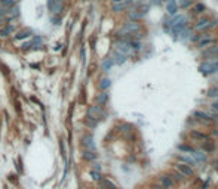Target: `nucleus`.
I'll use <instances>...</instances> for the list:
<instances>
[{
    "mask_svg": "<svg viewBox=\"0 0 218 189\" xmlns=\"http://www.w3.org/2000/svg\"><path fill=\"white\" fill-rule=\"evenodd\" d=\"M83 158H85V160H88V161H92V160H95V158H96L95 151L85 149V151H83Z\"/></svg>",
    "mask_w": 218,
    "mask_h": 189,
    "instance_id": "nucleus-26",
    "label": "nucleus"
},
{
    "mask_svg": "<svg viewBox=\"0 0 218 189\" xmlns=\"http://www.w3.org/2000/svg\"><path fill=\"white\" fill-rule=\"evenodd\" d=\"M101 188L102 189H117V186L108 179H101Z\"/></svg>",
    "mask_w": 218,
    "mask_h": 189,
    "instance_id": "nucleus-22",
    "label": "nucleus"
},
{
    "mask_svg": "<svg viewBox=\"0 0 218 189\" xmlns=\"http://www.w3.org/2000/svg\"><path fill=\"white\" fill-rule=\"evenodd\" d=\"M91 176H92V179H95V180H101V174H100V172H96V170H92V172H91Z\"/></svg>",
    "mask_w": 218,
    "mask_h": 189,
    "instance_id": "nucleus-33",
    "label": "nucleus"
},
{
    "mask_svg": "<svg viewBox=\"0 0 218 189\" xmlns=\"http://www.w3.org/2000/svg\"><path fill=\"white\" fill-rule=\"evenodd\" d=\"M132 2H135V3H138V5H140V3H143V2H145V0H132Z\"/></svg>",
    "mask_w": 218,
    "mask_h": 189,
    "instance_id": "nucleus-37",
    "label": "nucleus"
},
{
    "mask_svg": "<svg viewBox=\"0 0 218 189\" xmlns=\"http://www.w3.org/2000/svg\"><path fill=\"white\" fill-rule=\"evenodd\" d=\"M205 11H206V6L203 5V3H200V2L195 3V6H193V13H195V15H200V13H203Z\"/></svg>",
    "mask_w": 218,
    "mask_h": 189,
    "instance_id": "nucleus-20",
    "label": "nucleus"
},
{
    "mask_svg": "<svg viewBox=\"0 0 218 189\" xmlns=\"http://www.w3.org/2000/svg\"><path fill=\"white\" fill-rule=\"evenodd\" d=\"M211 56H218V46L214 45V46H209L206 49L202 50V58H211Z\"/></svg>",
    "mask_w": 218,
    "mask_h": 189,
    "instance_id": "nucleus-10",
    "label": "nucleus"
},
{
    "mask_svg": "<svg viewBox=\"0 0 218 189\" xmlns=\"http://www.w3.org/2000/svg\"><path fill=\"white\" fill-rule=\"evenodd\" d=\"M116 50L117 52H120V53H123L125 56H129V55H132V47H131V43H129V40L126 39H123V40H117L116 41Z\"/></svg>",
    "mask_w": 218,
    "mask_h": 189,
    "instance_id": "nucleus-4",
    "label": "nucleus"
},
{
    "mask_svg": "<svg viewBox=\"0 0 218 189\" xmlns=\"http://www.w3.org/2000/svg\"><path fill=\"white\" fill-rule=\"evenodd\" d=\"M101 189H102V188H101Z\"/></svg>",
    "mask_w": 218,
    "mask_h": 189,
    "instance_id": "nucleus-40",
    "label": "nucleus"
},
{
    "mask_svg": "<svg viewBox=\"0 0 218 189\" xmlns=\"http://www.w3.org/2000/svg\"><path fill=\"white\" fill-rule=\"evenodd\" d=\"M33 45H34V41H27V43H24V45H23L21 49H23V50H28L30 47H33Z\"/></svg>",
    "mask_w": 218,
    "mask_h": 189,
    "instance_id": "nucleus-34",
    "label": "nucleus"
},
{
    "mask_svg": "<svg viewBox=\"0 0 218 189\" xmlns=\"http://www.w3.org/2000/svg\"><path fill=\"white\" fill-rule=\"evenodd\" d=\"M175 170H178L184 177H191L193 174H195V170H193V167L189 166V164H184V162H177V166H175Z\"/></svg>",
    "mask_w": 218,
    "mask_h": 189,
    "instance_id": "nucleus-6",
    "label": "nucleus"
},
{
    "mask_svg": "<svg viewBox=\"0 0 218 189\" xmlns=\"http://www.w3.org/2000/svg\"><path fill=\"white\" fill-rule=\"evenodd\" d=\"M13 28H15L13 25H8V27L0 28V37H2V39H6V37H8V36L13 31Z\"/></svg>",
    "mask_w": 218,
    "mask_h": 189,
    "instance_id": "nucleus-23",
    "label": "nucleus"
},
{
    "mask_svg": "<svg viewBox=\"0 0 218 189\" xmlns=\"http://www.w3.org/2000/svg\"><path fill=\"white\" fill-rule=\"evenodd\" d=\"M143 30V25L140 22H135V21H128V22H125L120 28V31H119V36H134L137 34L138 31Z\"/></svg>",
    "mask_w": 218,
    "mask_h": 189,
    "instance_id": "nucleus-1",
    "label": "nucleus"
},
{
    "mask_svg": "<svg viewBox=\"0 0 218 189\" xmlns=\"http://www.w3.org/2000/svg\"><path fill=\"white\" fill-rule=\"evenodd\" d=\"M208 98H217L218 99V84H214L212 87L208 90Z\"/></svg>",
    "mask_w": 218,
    "mask_h": 189,
    "instance_id": "nucleus-28",
    "label": "nucleus"
},
{
    "mask_svg": "<svg viewBox=\"0 0 218 189\" xmlns=\"http://www.w3.org/2000/svg\"><path fill=\"white\" fill-rule=\"evenodd\" d=\"M131 3H132V0H123L120 3H113L112 9H113V12H122V11H125Z\"/></svg>",
    "mask_w": 218,
    "mask_h": 189,
    "instance_id": "nucleus-13",
    "label": "nucleus"
},
{
    "mask_svg": "<svg viewBox=\"0 0 218 189\" xmlns=\"http://www.w3.org/2000/svg\"><path fill=\"white\" fill-rule=\"evenodd\" d=\"M143 17H144V13H141L138 9H137V11H129L128 12V18L131 19V21H135V22H138V19H141Z\"/></svg>",
    "mask_w": 218,
    "mask_h": 189,
    "instance_id": "nucleus-19",
    "label": "nucleus"
},
{
    "mask_svg": "<svg viewBox=\"0 0 218 189\" xmlns=\"http://www.w3.org/2000/svg\"><path fill=\"white\" fill-rule=\"evenodd\" d=\"M107 102H108V93L107 92H102L96 96V104L98 105H106Z\"/></svg>",
    "mask_w": 218,
    "mask_h": 189,
    "instance_id": "nucleus-21",
    "label": "nucleus"
},
{
    "mask_svg": "<svg viewBox=\"0 0 218 189\" xmlns=\"http://www.w3.org/2000/svg\"><path fill=\"white\" fill-rule=\"evenodd\" d=\"M217 43V37L214 34H209V33H202L199 34V41H197V47L199 49H206L209 46H214Z\"/></svg>",
    "mask_w": 218,
    "mask_h": 189,
    "instance_id": "nucleus-3",
    "label": "nucleus"
},
{
    "mask_svg": "<svg viewBox=\"0 0 218 189\" xmlns=\"http://www.w3.org/2000/svg\"><path fill=\"white\" fill-rule=\"evenodd\" d=\"M102 117H104V111L101 109V106H89V109H88V120L96 123Z\"/></svg>",
    "mask_w": 218,
    "mask_h": 189,
    "instance_id": "nucleus-5",
    "label": "nucleus"
},
{
    "mask_svg": "<svg viewBox=\"0 0 218 189\" xmlns=\"http://www.w3.org/2000/svg\"><path fill=\"white\" fill-rule=\"evenodd\" d=\"M187 27H189L187 21H183L181 24H178V25L172 27V28H171V34H172V37H175V39H177V36H178V34H181V31H183V30H185Z\"/></svg>",
    "mask_w": 218,
    "mask_h": 189,
    "instance_id": "nucleus-15",
    "label": "nucleus"
},
{
    "mask_svg": "<svg viewBox=\"0 0 218 189\" xmlns=\"http://www.w3.org/2000/svg\"><path fill=\"white\" fill-rule=\"evenodd\" d=\"M166 11L171 17L174 15H177V12H178V3H177V0H168V3H166Z\"/></svg>",
    "mask_w": 218,
    "mask_h": 189,
    "instance_id": "nucleus-14",
    "label": "nucleus"
},
{
    "mask_svg": "<svg viewBox=\"0 0 218 189\" xmlns=\"http://www.w3.org/2000/svg\"><path fill=\"white\" fill-rule=\"evenodd\" d=\"M151 3H153V5H160V3H162V0H153Z\"/></svg>",
    "mask_w": 218,
    "mask_h": 189,
    "instance_id": "nucleus-36",
    "label": "nucleus"
},
{
    "mask_svg": "<svg viewBox=\"0 0 218 189\" xmlns=\"http://www.w3.org/2000/svg\"><path fill=\"white\" fill-rule=\"evenodd\" d=\"M113 3H120V2H123V0H112Z\"/></svg>",
    "mask_w": 218,
    "mask_h": 189,
    "instance_id": "nucleus-38",
    "label": "nucleus"
},
{
    "mask_svg": "<svg viewBox=\"0 0 218 189\" xmlns=\"http://www.w3.org/2000/svg\"><path fill=\"white\" fill-rule=\"evenodd\" d=\"M179 160L181 161L179 162H184V164H189V166H195L196 162H195V160H193V157H189V155H179Z\"/></svg>",
    "mask_w": 218,
    "mask_h": 189,
    "instance_id": "nucleus-27",
    "label": "nucleus"
},
{
    "mask_svg": "<svg viewBox=\"0 0 218 189\" xmlns=\"http://www.w3.org/2000/svg\"><path fill=\"white\" fill-rule=\"evenodd\" d=\"M211 109H214V111L218 112V99H215L212 102V105H211Z\"/></svg>",
    "mask_w": 218,
    "mask_h": 189,
    "instance_id": "nucleus-35",
    "label": "nucleus"
},
{
    "mask_svg": "<svg viewBox=\"0 0 218 189\" xmlns=\"http://www.w3.org/2000/svg\"><path fill=\"white\" fill-rule=\"evenodd\" d=\"M214 133H215V134H218V130H215V132H214Z\"/></svg>",
    "mask_w": 218,
    "mask_h": 189,
    "instance_id": "nucleus-39",
    "label": "nucleus"
},
{
    "mask_svg": "<svg viewBox=\"0 0 218 189\" xmlns=\"http://www.w3.org/2000/svg\"><path fill=\"white\" fill-rule=\"evenodd\" d=\"M203 149L208 151V152H214L215 151V145L211 140H206V142H203Z\"/></svg>",
    "mask_w": 218,
    "mask_h": 189,
    "instance_id": "nucleus-31",
    "label": "nucleus"
},
{
    "mask_svg": "<svg viewBox=\"0 0 218 189\" xmlns=\"http://www.w3.org/2000/svg\"><path fill=\"white\" fill-rule=\"evenodd\" d=\"M190 136L193 138V139H197V142H206V140H209V136L205 133H202V132H199V130H191L190 132Z\"/></svg>",
    "mask_w": 218,
    "mask_h": 189,
    "instance_id": "nucleus-12",
    "label": "nucleus"
},
{
    "mask_svg": "<svg viewBox=\"0 0 218 189\" xmlns=\"http://www.w3.org/2000/svg\"><path fill=\"white\" fill-rule=\"evenodd\" d=\"M82 143H83L85 149H89V151H95V145H94V138L91 134H85L82 138Z\"/></svg>",
    "mask_w": 218,
    "mask_h": 189,
    "instance_id": "nucleus-11",
    "label": "nucleus"
},
{
    "mask_svg": "<svg viewBox=\"0 0 218 189\" xmlns=\"http://www.w3.org/2000/svg\"><path fill=\"white\" fill-rule=\"evenodd\" d=\"M113 65H114V62H113L112 58H106V59L102 61V65H101V67H102V71H108Z\"/></svg>",
    "mask_w": 218,
    "mask_h": 189,
    "instance_id": "nucleus-25",
    "label": "nucleus"
},
{
    "mask_svg": "<svg viewBox=\"0 0 218 189\" xmlns=\"http://www.w3.org/2000/svg\"><path fill=\"white\" fill-rule=\"evenodd\" d=\"M174 176H175V177H177V180H184V176H183V174H181V173L178 172V170H174V173H172V177Z\"/></svg>",
    "mask_w": 218,
    "mask_h": 189,
    "instance_id": "nucleus-32",
    "label": "nucleus"
},
{
    "mask_svg": "<svg viewBox=\"0 0 218 189\" xmlns=\"http://www.w3.org/2000/svg\"><path fill=\"white\" fill-rule=\"evenodd\" d=\"M193 117H195L196 121L202 123V124H206V126H209V124H214V121L211 120V117H209V115H208L205 111H195Z\"/></svg>",
    "mask_w": 218,
    "mask_h": 189,
    "instance_id": "nucleus-7",
    "label": "nucleus"
},
{
    "mask_svg": "<svg viewBox=\"0 0 218 189\" xmlns=\"http://www.w3.org/2000/svg\"><path fill=\"white\" fill-rule=\"evenodd\" d=\"M113 62L114 64H117V65H123L125 62H126V59H128V56H125L123 53H120V52H117V50H114V55H113Z\"/></svg>",
    "mask_w": 218,
    "mask_h": 189,
    "instance_id": "nucleus-16",
    "label": "nucleus"
},
{
    "mask_svg": "<svg viewBox=\"0 0 218 189\" xmlns=\"http://www.w3.org/2000/svg\"><path fill=\"white\" fill-rule=\"evenodd\" d=\"M191 157H193V160H195L196 164H200V162L206 161V154L202 152V151H195V152L191 154Z\"/></svg>",
    "mask_w": 218,
    "mask_h": 189,
    "instance_id": "nucleus-17",
    "label": "nucleus"
},
{
    "mask_svg": "<svg viewBox=\"0 0 218 189\" xmlns=\"http://www.w3.org/2000/svg\"><path fill=\"white\" fill-rule=\"evenodd\" d=\"M178 149L179 151H183V152H189V154H193L195 152V148L193 146H190V145H185V143H183V145H179L178 146Z\"/></svg>",
    "mask_w": 218,
    "mask_h": 189,
    "instance_id": "nucleus-30",
    "label": "nucleus"
},
{
    "mask_svg": "<svg viewBox=\"0 0 218 189\" xmlns=\"http://www.w3.org/2000/svg\"><path fill=\"white\" fill-rule=\"evenodd\" d=\"M112 86V81H110V78H102L100 81V89L101 90H107L108 87Z\"/></svg>",
    "mask_w": 218,
    "mask_h": 189,
    "instance_id": "nucleus-29",
    "label": "nucleus"
},
{
    "mask_svg": "<svg viewBox=\"0 0 218 189\" xmlns=\"http://www.w3.org/2000/svg\"><path fill=\"white\" fill-rule=\"evenodd\" d=\"M193 31H195V30H193L191 27H187L185 30H183V31H181V34H179V36H181V37H179V40H181V41H187V40H190L191 36H193Z\"/></svg>",
    "mask_w": 218,
    "mask_h": 189,
    "instance_id": "nucleus-18",
    "label": "nucleus"
},
{
    "mask_svg": "<svg viewBox=\"0 0 218 189\" xmlns=\"http://www.w3.org/2000/svg\"><path fill=\"white\" fill-rule=\"evenodd\" d=\"M215 25H217V21H214V19H211V18H208V17H202L196 21L193 30L199 31V33H203V31H206L209 28H214Z\"/></svg>",
    "mask_w": 218,
    "mask_h": 189,
    "instance_id": "nucleus-2",
    "label": "nucleus"
},
{
    "mask_svg": "<svg viewBox=\"0 0 218 189\" xmlns=\"http://www.w3.org/2000/svg\"><path fill=\"white\" fill-rule=\"evenodd\" d=\"M30 36H31V31H30V30H23V31H19V33L15 36V40H17V41H19V40L28 39Z\"/></svg>",
    "mask_w": 218,
    "mask_h": 189,
    "instance_id": "nucleus-24",
    "label": "nucleus"
},
{
    "mask_svg": "<svg viewBox=\"0 0 218 189\" xmlns=\"http://www.w3.org/2000/svg\"><path fill=\"white\" fill-rule=\"evenodd\" d=\"M159 182L162 185V189H172L175 186V180L174 177H171L169 174H162L160 177H159Z\"/></svg>",
    "mask_w": 218,
    "mask_h": 189,
    "instance_id": "nucleus-9",
    "label": "nucleus"
},
{
    "mask_svg": "<svg viewBox=\"0 0 218 189\" xmlns=\"http://www.w3.org/2000/svg\"><path fill=\"white\" fill-rule=\"evenodd\" d=\"M48 7L54 15H60L62 12V0H49L48 2Z\"/></svg>",
    "mask_w": 218,
    "mask_h": 189,
    "instance_id": "nucleus-8",
    "label": "nucleus"
}]
</instances>
